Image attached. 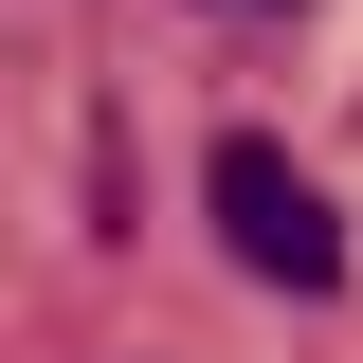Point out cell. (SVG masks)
Listing matches in <instances>:
<instances>
[{"instance_id": "cell-1", "label": "cell", "mask_w": 363, "mask_h": 363, "mask_svg": "<svg viewBox=\"0 0 363 363\" xmlns=\"http://www.w3.org/2000/svg\"><path fill=\"white\" fill-rule=\"evenodd\" d=\"M200 200H218V255L255 272V291H291V309L345 291V218H327V182L291 164L272 128H218V145H200Z\"/></svg>"}]
</instances>
